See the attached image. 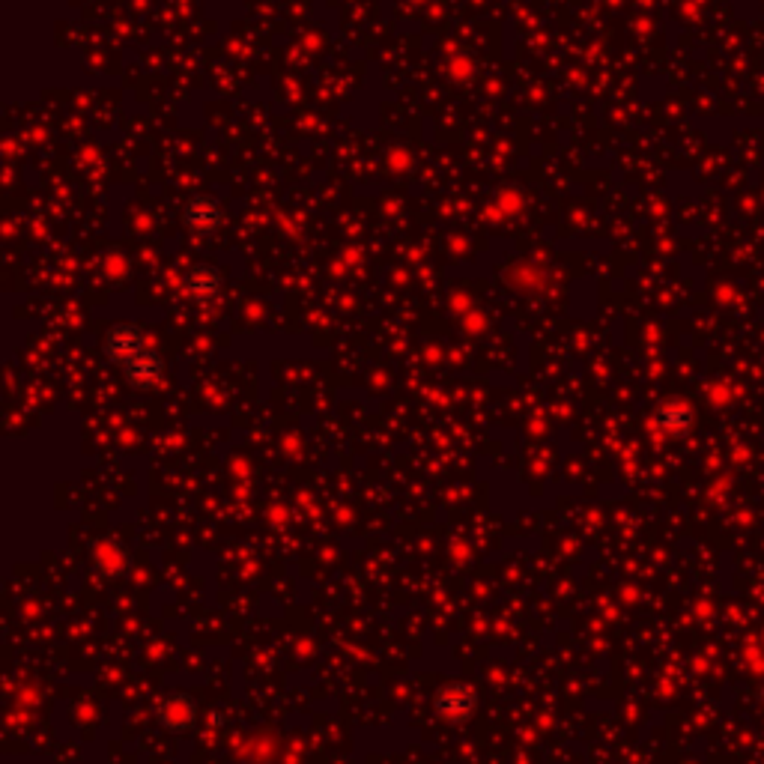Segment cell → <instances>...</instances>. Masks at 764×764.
<instances>
[{"mask_svg":"<svg viewBox=\"0 0 764 764\" xmlns=\"http://www.w3.org/2000/svg\"><path fill=\"white\" fill-rule=\"evenodd\" d=\"M186 287H189L191 296H197V299H209V296H215V293H218L221 278H218V272H215V269H209V266H197V269H191L189 272Z\"/></svg>","mask_w":764,"mask_h":764,"instance_id":"277c9868","label":"cell"},{"mask_svg":"<svg viewBox=\"0 0 764 764\" xmlns=\"http://www.w3.org/2000/svg\"><path fill=\"white\" fill-rule=\"evenodd\" d=\"M475 708H478V693L472 684H463V681L442 687L436 696V711L448 723H466L475 714Z\"/></svg>","mask_w":764,"mask_h":764,"instance_id":"7a4b0ae2","label":"cell"},{"mask_svg":"<svg viewBox=\"0 0 764 764\" xmlns=\"http://www.w3.org/2000/svg\"><path fill=\"white\" fill-rule=\"evenodd\" d=\"M183 221L189 224L191 230H197V233H209V230H215L224 221V215H221V206L212 197L197 194V197H191L189 203H186Z\"/></svg>","mask_w":764,"mask_h":764,"instance_id":"3957f363","label":"cell"},{"mask_svg":"<svg viewBox=\"0 0 764 764\" xmlns=\"http://www.w3.org/2000/svg\"><path fill=\"white\" fill-rule=\"evenodd\" d=\"M105 356L111 359L114 368L123 371V377L129 380V385L135 388H153L162 382V374H165V365H162V356L156 347H150L147 335L132 326V323H123V326H114L105 338Z\"/></svg>","mask_w":764,"mask_h":764,"instance_id":"6da1fadb","label":"cell"},{"mask_svg":"<svg viewBox=\"0 0 764 764\" xmlns=\"http://www.w3.org/2000/svg\"><path fill=\"white\" fill-rule=\"evenodd\" d=\"M657 421H660V427H666V430H684V427L690 424V409L681 406V403H669V406H663V409L657 412Z\"/></svg>","mask_w":764,"mask_h":764,"instance_id":"5b68a950","label":"cell"}]
</instances>
